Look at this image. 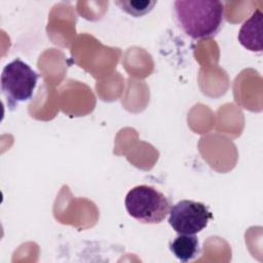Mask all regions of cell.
Instances as JSON below:
<instances>
[{"label": "cell", "instance_id": "cell-1", "mask_svg": "<svg viewBox=\"0 0 263 263\" xmlns=\"http://www.w3.org/2000/svg\"><path fill=\"white\" fill-rule=\"evenodd\" d=\"M224 4L218 0H178L174 3L175 20L192 39L214 37L224 22Z\"/></svg>", "mask_w": 263, "mask_h": 263}, {"label": "cell", "instance_id": "cell-2", "mask_svg": "<svg viewBox=\"0 0 263 263\" xmlns=\"http://www.w3.org/2000/svg\"><path fill=\"white\" fill-rule=\"evenodd\" d=\"M130 217L144 224L161 223L170 213L166 196L148 185H139L128 191L124 200Z\"/></svg>", "mask_w": 263, "mask_h": 263}, {"label": "cell", "instance_id": "cell-3", "mask_svg": "<svg viewBox=\"0 0 263 263\" xmlns=\"http://www.w3.org/2000/svg\"><path fill=\"white\" fill-rule=\"evenodd\" d=\"M38 74L21 59L8 63L2 70L1 90L10 109L32 98Z\"/></svg>", "mask_w": 263, "mask_h": 263}, {"label": "cell", "instance_id": "cell-4", "mask_svg": "<svg viewBox=\"0 0 263 263\" xmlns=\"http://www.w3.org/2000/svg\"><path fill=\"white\" fill-rule=\"evenodd\" d=\"M168 215V223L178 234H196L203 230L213 218L204 203L190 199L175 203Z\"/></svg>", "mask_w": 263, "mask_h": 263}, {"label": "cell", "instance_id": "cell-5", "mask_svg": "<svg viewBox=\"0 0 263 263\" xmlns=\"http://www.w3.org/2000/svg\"><path fill=\"white\" fill-rule=\"evenodd\" d=\"M262 21L263 14L261 10L256 9L242 24L238 32V41L248 50L261 52L263 49Z\"/></svg>", "mask_w": 263, "mask_h": 263}, {"label": "cell", "instance_id": "cell-6", "mask_svg": "<svg viewBox=\"0 0 263 263\" xmlns=\"http://www.w3.org/2000/svg\"><path fill=\"white\" fill-rule=\"evenodd\" d=\"M171 252L182 262L195 259L199 254V241L195 234H179L170 245Z\"/></svg>", "mask_w": 263, "mask_h": 263}, {"label": "cell", "instance_id": "cell-7", "mask_svg": "<svg viewBox=\"0 0 263 263\" xmlns=\"http://www.w3.org/2000/svg\"><path fill=\"white\" fill-rule=\"evenodd\" d=\"M114 3L124 12L139 17L150 12L157 2L155 0H119Z\"/></svg>", "mask_w": 263, "mask_h": 263}]
</instances>
